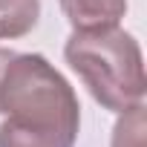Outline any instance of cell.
I'll return each mask as SVG.
<instances>
[{
	"label": "cell",
	"mask_w": 147,
	"mask_h": 147,
	"mask_svg": "<svg viewBox=\"0 0 147 147\" xmlns=\"http://www.w3.org/2000/svg\"><path fill=\"white\" fill-rule=\"evenodd\" d=\"M0 147H75L81 104L40 52H12L0 69Z\"/></svg>",
	"instance_id": "6da1fadb"
},
{
	"label": "cell",
	"mask_w": 147,
	"mask_h": 147,
	"mask_svg": "<svg viewBox=\"0 0 147 147\" xmlns=\"http://www.w3.org/2000/svg\"><path fill=\"white\" fill-rule=\"evenodd\" d=\"M63 58L104 110L124 113L136 104H144V55L127 29H72L63 43Z\"/></svg>",
	"instance_id": "7a4b0ae2"
},
{
	"label": "cell",
	"mask_w": 147,
	"mask_h": 147,
	"mask_svg": "<svg viewBox=\"0 0 147 147\" xmlns=\"http://www.w3.org/2000/svg\"><path fill=\"white\" fill-rule=\"evenodd\" d=\"M58 3L75 32L118 26L127 15V0H58Z\"/></svg>",
	"instance_id": "3957f363"
},
{
	"label": "cell",
	"mask_w": 147,
	"mask_h": 147,
	"mask_svg": "<svg viewBox=\"0 0 147 147\" xmlns=\"http://www.w3.org/2000/svg\"><path fill=\"white\" fill-rule=\"evenodd\" d=\"M40 20V0H0V40L29 35Z\"/></svg>",
	"instance_id": "277c9868"
},
{
	"label": "cell",
	"mask_w": 147,
	"mask_h": 147,
	"mask_svg": "<svg viewBox=\"0 0 147 147\" xmlns=\"http://www.w3.org/2000/svg\"><path fill=\"white\" fill-rule=\"evenodd\" d=\"M144 133H147L144 104H136V107L118 113V121L113 127L110 147H144Z\"/></svg>",
	"instance_id": "5b68a950"
},
{
	"label": "cell",
	"mask_w": 147,
	"mask_h": 147,
	"mask_svg": "<svg viewBox=\"0 0 147 147\" xmlns=\"http://www.w3.org/2000/svg\"><path fill=\"white\" fill-rule=\"evenodd\" d=\"M9 55H12V52H9V49H0V69H3V63H6V61H9Z\"/></svg>",
	"instance_id": "8992f818"
}]
</instances>
